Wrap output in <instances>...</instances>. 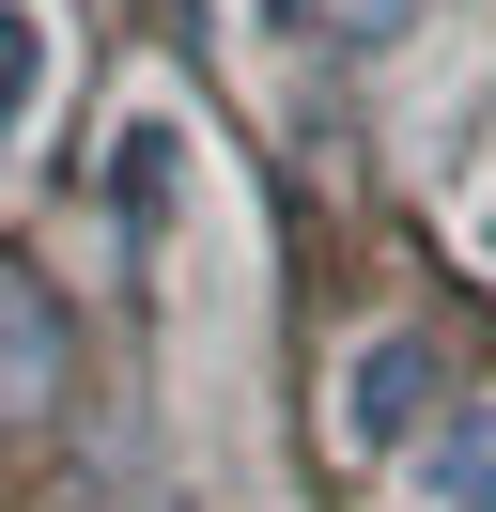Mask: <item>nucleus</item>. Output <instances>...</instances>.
I'll use <instances>...</instances> for the list:
<instances>
[{
	"label": "nucleus",
	"mask_w": 496,
	"mask_h": 512,
	"mask_svg": "<svg viewBox=\"0 0 496 512\" xmlns=\"http://www.w3.org/2000/svg\"><path fill=\"white\" fill-rule=\"evenodd\" d=\"M47 388H62V311L31 264H0V419H31Z\"/></svg>",
	"instance_id": "nucleus-1"
},
{
	"label": "nucleus",
	"mask_w": 496,
	"mask_h": 512,
	"mask_svg": "<svg viewBox=\"0 0 496 512\" xmlns=\"http://www.w3.org/2000/svg\"><path fill=\"white\" fill-rule=\"evenodd\" d=\"M62 78V32H47V0H0V156L31 140V109H47Z\"/></svg>",
	"instance_id": "nucleus-3"
},
{
	"label": "nucleus",
	"mask_w": 496,
	"mask_h": 512,
	"mask_svg": "<svg viewBox=\"0 0 496 512\" xmlns=\"http://www.w3.org/2000/svg\"><path fill=\"white\" fill-rule=\"evenodd\" d=\"M171 187H186V125L171 109H140V125H124V156H109V202H124V233H171Z\"/></svg>",
	"instance_id": "nucleus-2"
},
{
	"label": "nucleus",
	"mask_w": 496,
	"mask_h": 512,
	"mask_svg": "<svg viewBox=\"0 0 496 512\" xmlns=\"http://www.w3.org/2000/svg\"><path fill=\"white\" fill-rule=\"evenodd\" d=\"M264 16H279V32H326V47H388L419 0H264Z\"/></svg>",
	"instance_id": "nucleus-6"
},
{
	"label": "nucleus",
	"mask_w": 496,
	"mask_h": 512,
	"mask_svg": "<svg viewBox=\"0 0 496 512\" xmlns=\"http://www.w3.org/2000/svg\"><path fill=\"white\" fill-rule=\"evenodd\" d=\"M419 388H434V357H419V342H372V357H357V404H341V419L388 450V435H419Z\"/></svg>",
	"instance_id": "nucleus-4"
},
{
	"label": "nucleus",
	"mask_w": 496,
	"mask_h": 512,
	"mask_svg": "<svg viewBox=\"0 0 496 512\" xmlns=\"http://www.w3.org/2000/svg\"><path fill=\"white\" fill-rule=\"evenodd\" d=\"M419 481H434V512H496V419H450L419 450Z\"/></svg>",
	"instance_id": "nucleus-5"
}]
</instances>
